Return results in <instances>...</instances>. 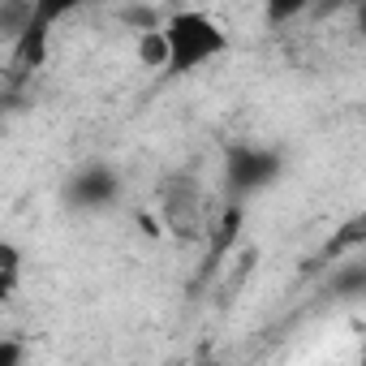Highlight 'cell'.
I'll use <instances>...</instances> for the list:
<instances>
[{
  "mask_svg": "<svg viewBox=\"0 0 366 366\" xmlns=\"http://www.w3.org/2000/svg\"><path fill=\"white\" fill-rule=\"evenodd\" d=\"M159 35H164V48H168L164 74H172V78H190V74H199V69H207V65H216V61H224L233 52L229 26L220 18L203 14V9L164 14Z\"/></svg>",
  "mask_w": 366,
  "mask_h": 366,
  "instance_id": "cell-1",
  "label": "cell"
},
{
  "mask_svg": "<svg viewBox=\"0 0 366 366\" xmlns=\"http://www.w3.org/2000/svg\"><path fill=\"white\" fill-rule=\"evenodd\" d=\"M159 220L177 242H199L203 233H212V216L203 207V190L194 177H168L159 186Z\"/></svg>",
  "mask_w": 366,
  "mask_h": 366,
  "instance_id": "cell-2",
  "label": "cell"
},
{
  "mask_svg": "<svg viewBox=\"0 0 366 366\" xmlns=\"http://www.w3.org/2000/svg\"><path fill=\"white\" fill-rule=\"evenodd\" d=\"M276 177H280V155H276L272 147L242 142V147H233L229 159H224V181H229V194H233V199H250V194L267 190Z\"/></svg>",
  "mask_w": 366,
  "mask_h": 366,
  "instance_id": "cell-3",
  "label": "cell"
},
{
  "mask_svg": "<svg viewBox=\"0 0 366 366\" xmlns=\"http://www.w3.org/2000/svg\"><path fill=\"white\" fill-rule=\"evenodd\" d=\"M65 14H69V5H35L31 22H26V26L18 31V39L9 44V69H14L18 78L44 69L48 48H52V26H56Z\"/></svg>",
  "mask_w": 366,
  "mask_h": 366,
  "instance_id": "cell-4",
  "label": "cell"
},
{
  "mask_svg": "<svg viewBox=\"0 0 366 366\" xmlns=\"http://www.w3.org/2000/svg\"><path fill=\"white\" fill-rule=\"evenodd\" d=\"M117 194H121V177H117V168H108V164H91V168H78V172L69 177V203L82 207V212L108 207Z\"/></svg>",
  "mask_w": 366,
  "mask_h": 366,
  "instance_id": "cell-5",
  "label": "cell"
},
{
  "mask_svg": "<svg viewBox=\"0 0 366 366\" xmlns=\"http://www.w3.org/2000/svg\"><path fill=\"white\" fill-rule=\"evenodd\" d=\"M366 250V207L349 212L319 246V263H340V259H353Z\"/></svg>",
  "mask_w": 366,
  "mask_h": 366,
  "instance_id": "cell-6",
  "label": "cell"
},
{
  "mask_svg": "<svg viewBox=\"0 0 366 366\" xmlns=\"http://www.w3.org/2000/svg\"><path fill=\"white\" fill-rule=\"evenodd\" d=\"M22 285V250L18 242H0V293H5V302L18 293Z\"/></svg>",
  "mask_w": 366,
  "mask_h": 366,
  "instance_id": "cell-7",
  "label": "cell"
},
{
  "mask_svg": "<svg viewBox=\"0 0 366 366\" xmlns=\"http://www.w3.org/2000/svg\"><path fill=\"white\" fill-rule=\"evenodd\" d=\"M138 61H142L147 69H164V65H168V48H164V35H159V31L138 35Z\"/></svg>",
  "mask_w": 366,
  "mask_h": 366,
  "instance_id": "cell-8",
  "label": "cell"
},
{
  "mask_svg": "<svg viewBox=\"0 0 366 366\" xmlns=\"http://www.w3.org/2000/svg\"><path fill=\"white\" fill-rule=\"evenodd\" d=\"M22 357H26V349H22L18 336H9L5 345H0V366H22Z\"/></svg>",
  "mask_w": 366,
  "mask_h": 366,
  "instance_id": "cell-9",
  "label": "cell"
},
{
  "mask_svg": "<svg viewBox=\"0 0 366 366\" xmlns=\"http://www.w3.org/2000/svg\"><path fill=\"white\" fill-rule=\"evenodd\" d=\"M353 22H357V31L366 35V5H357V9H353Z\"/></svg>",
  "mask_w": 366,
  "mask_h": 366,
  "instance_id": "cell-10",
  "label": "cell"
},
{
  "mask_svg": "<svg viewBox=\"0 0 366 366\" xmlns=\"http://www.w3.org/2000/svg\"><path fill=\"white\" fill-rule=\"evenodd\" d=\"M357 362H366V340H362V349H357Z\"/></svg>",
  "mask_w": 366,
  "mask_h": 366,
  "instance_id": "cell-11",
  "label": "cell"
},
{
  "mask_svg": "<svg viewBox=\"0 0 366 366\" xmlns=\"http://www.w3.org/2000/svg\"><path fill=\"white\" fill-rule=\"evenodd\" d=\"M357 366H366V362H357Z\"/></svg>",
  "mask_w": 366,
  "mask_h": 366,
  "instance_id": "cell-12",
  "label": "cell"
}]
</instances>
